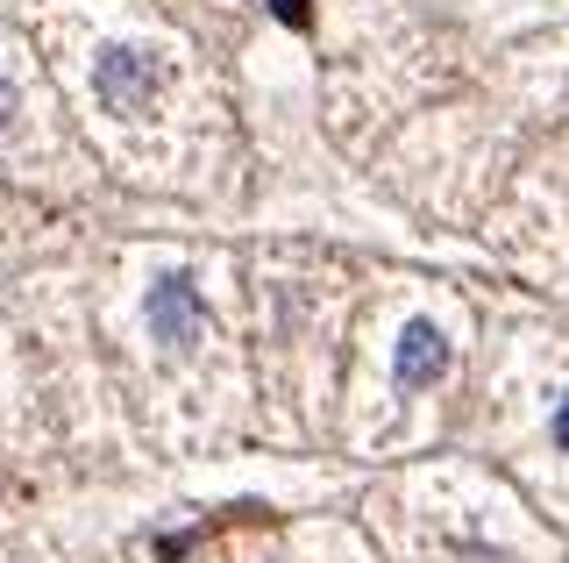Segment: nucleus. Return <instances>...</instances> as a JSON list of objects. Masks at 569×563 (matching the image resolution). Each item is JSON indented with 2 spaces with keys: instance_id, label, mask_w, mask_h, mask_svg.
<instances>
[{
  "instance_id": "obj_1",
  "label": "nucleus",
  "mask_w": 569,
  "mask_h": 563,
  "mask_svg": "<svg viewBox=\"0 0 569 563\" xmlns=\"http://www.w3.org/2000/svg\"><path fill=\"white\" fill-rule=\"evenodd\" d=\"M164 86V72H157L142 50H129V43H107L100 58H93V93L107 100L114 115H136V108H150V93Z\"/></svg>"
},
{
  "instance_id": "obj_2",
  "label": "nucleus",
  "mask_w": 569,
  "mask_h": 563,
  "mask_svg": "<svg viewBox=\"0 0 569 563\" xmlns=\"http://www.w3.org/2000/svg\"><path fill=\"white\" fill-rule=\"evenodd\" d=\"M150 336L164 349L207 343V307H200V293H192V278H157L150 286Z\"/></svg>"
},
{
  "instance_id": "obj_3",
  "label": "nucleus",
  "mask_w": 569,
  "mask_h": 563,
  "mask_svg": "<svg viewBox=\"0 0 569 563\" xmlns=\"http://www.w3.org/2000/svg\"><path fill=\"white\" fill-rule=\"evenodd\" d=\"M449 372V336L435 322H406L399 336V385H435Z\"/></svg>"
},
{
  "instance_id": "obj_4",
  "label": "nucleus",
  "mask_w": 569,
  "mask_h": 563,
  "mask_svg": "<svg viewBox=\"0 0 569 563\" xmlns=\"http://www.w3.org/2000/svg\"><path fill=\"white\" fill-rule=\"evenodd\" d=\"M271 14H278L284 29H299V22H307V0H271Z\"/></svg>"
},
{
  "instance_id": "obj_5",
  "label": "nucleus",
  "mask_w": 569,
  "mask_h": 563,
  "mask_svg": "<svg viewBox=\"0 0 569 563\" xmlns=\"http://www.w3.org/2000/svg\"><path fill=\"white\" fill-rule=\"evenodd\" d=\"M556 450H569V393H562V407H556Z\"/></svg>"
},
{
  "instance_id": "obj_6",
  "label": "nucleus",
  "mask_w": 569,
  "mask_h": 563,
  "mask_svg": "<svg viewBox=\"0 0 569 563\" xmlns=\"http://www.w3.org/2000/svg\"><path fill=\"white\" fill-rule=\"evenodd\" d=\"M8 121H14V86L0 79V129H8Z\"/></svg>"
},
{
  "instance_id": "obj_7",
  "label": "nucleus",
  "mask_w": 569,
  "mask_h": 563,
  "mask_svg": "<svg viewBox=\"0 0 569 563\" xmlns=\"http://www.w3.org/2000/svg\"><path fill=\"white\" fill-rule=\"evenodd\" d=\"M470 563H506V556H470Z\"/></svg>"
}]
</instances>
